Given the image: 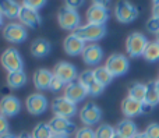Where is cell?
Segmentation results:
<instances>
[{
    "instance_id": "484cf974",
    "label": "cell",
    "mask_w": 159,
    "mask_h": 138,
    "mask_svg": "<svg viewBox=\"0 0 159 138\" xmlns=\"http://www.w3.org/2000/svg\"><path fill=\"white\" fill-rule=\"evenodd\" d=\"M144 103L148 106H152V108L159 103V92L157 89V85H155V81H151V82L147 84V94Z\"/></svg>"
},
{
    "instance_id": "f546056e",
    "label": "cell",
    "mask_w": 159,
    "mask_h": 138,
    "mask_svg": "<svg viewBox=\"0 0 159 138\" xmlns=\"http://www.w3.org/2000/svg\"><path fill=\"white\" fill-rule=\"evenodd\" d=\"M143 56H144V59H145V60L151 61V63L158 61L159 60V42L158 41L149 42Z\"/></svg>"
},
{
    "instance_id": "e575fe53",
    "label": "cell",
    "mask_w": 159,
    "mask_h": 138,
    "mask_svg": "<svg viewBox=\"0 0 159 138\" xmlns=\"http://www.w3.org/2000/svg\"><path fill=\"white\" fill-rule=\"evenodd\" d=\"M147 29L152 33H158L159 32V20L155 17H151L147 22Z\"/></svg>"
},
{
    "instance_id": "8d00e7d4",
    "label": "cell",
    "mask_w": 159,
    "mask_h": 138,
    "mask_svg": "<svg viewBox=\"0 0 159 138\" xmlns=\"http://www.w3.org/2000/svg\"><path fill=\"white\" fill-rule=\"evenodd\" d=\"M85 0H64V6L69 8H73V10H77L81 6H84Z\"/></svg>"
},
{
    "instance_id": "cb8c5ba5",
    "label": "cell",
    "mask_w": 159,
    "mask_h": 138,
    "mask_svg": "<svg viewBox=\"0 0 159 138\" xmlns=\"http://www.w3.org/2000/svg\"><path fill=\"white\" fill-rule=\"evenodd\" d=\"M116 133L123 136V137H126V138H133L138 131H137V126H135V123L133 122V120L124 119L117 124Z\"/></svg>"
},
{
    "instance_id": "4316f807",
    "label": "cell",
    "mask_w": 159,
    "mask_h": 138,
    "mask_svg": "<svg viewBox=\"0 0 159 138\" xmlns=\"http://www.w3.org/2000/svg\"><path fill=\"white\" fill-rule=\"evenodd\" d=\"M145 94H147V85L141 82H134L131 87L129 88V96L131 99H135L138 102H143L145 100Z\"/></svg>"
},
{
    "instance_id": "7c38bea8",
    "label": "cell",
    "mask_w": 159,
    "mask_h": 138,
    "mask_svg": "<svg viewBox=\"0 0 159 138\" xmlns=\"http://www.w3.org/2000/svg\"><path fill=\"white\" fill-rule=\"evenodd\" d=\"M102 117V110L95 105V103L89 102L87 105L82 106V109L80 110V119L84 123V126L91 127V126L96 124Z\"/></svg>"
},
{
    "instance_id": "ffe728a7",
    "label": "cell",
    "mask_w": 159,
    "mask_h": 138,
    "mask_svg": "<svg viewBox=\"0 0 159 138\" xmlns=\"http://www.w3.org/2000/svg\"><path fill=\"white\" fill-rule=\"evenodd\" d=\"M53 73L49 71L48 69H38L35 73H34V85H35L36 89L39 91H45V89L50 88V82L53 80Z\"/></svg>"
},
{
    "instance_id": "83f0119b",
    "label": "cell",
    "mask_w": 159,
    "mask_h": 138,
    "mask_svg": "<svg viewBox=\"0 0 159 138\" xmlns=\"http://www.w3.org/2000/svg\"><path fill=\"white\" fill-rule=\"evenodd\" d=\"M93 75H95L96 81H98L99 84H102L103 87L109 85V84L112 82V80H113V75L110 74V71L105 66L96 67V69L93 70Z\"/></svg>"
},
{
    "instance_id": "74e56055",
    "label": "cell",
    "mask_w": 159,
    "mask_h": 138,
    "mask_svg": "<svg viewBox=\"0 0 159 138\" xmlns=\"http://www.w3.org/2000/svg\"><path fill=\"white\" fill-rule=\"evenodd\" d=\"M8 133V122H7V117L3 116L2 113H0V136H3V134Z\"/></svg>"
},
{
    "instance_id": "f1b7e54d",
    "label": "cell",
    "mask_w": 159,
    "mask_h": 138,
    "mask_svg": "<svg viewBox=\"0 0 159 138\" xmlns=\"http://www.w3.org/2000/svg\"><path fill=\"white\" fill-rule=\"evenodd\" d=\"M31 136L32 138H52L53 131L49 127V123H39L34 127Z\"/></svg>"
},
{
    "instance_id": "c3c4849f",
    "label": "cell",
    "mask_w": 159,
    "mask_h": 138,
    "mask_svg": "<svg viewBox=\"0 0 159 138\" xmlns=\"http://www.w3.org/2000/svg\"><path fill=\"white\" fill-rule=\"evenodd\" d=\"M154 2V4H159V0H152Z\"/></svg>"
},
{
    "instance_id": "d6a6232c",
    "label": "cell",
    "mask_w": 159,
    "mask_h": 138,
    "mask_svg": "<svg viewBox=\"0 0 159 138\" xmlns=\"http://www.w3.org/2000/svg\"><path fill=\"white\" fill-rule=\"evenodd\" d=\"M75 138H96L95 130H92L91 127L84 126V127H81V128H78L77 130V133H75Z\"/></svg>"
},
{
    "instance_id": "60d3db41",
    "label": "cell",
    "mask_w": 159,
    "mask_h": 138,
    "mask_svg": "<svg viewBox=\"0 0 159 138\" xmlns=\"http://www.w3.org/2000/svg\"><path fill=\"white\" fill-rule=\"evenodd\" d=\"M0 138H18V137H16L11 133H6V134H3V136H0Z\"/></svg>"
},
{
    "instance_id": "836d02e7",
    "label": "cell",
    "mask_w": 159,
    "mask_h": 138,
    "mask_svg": "<svg viewBox=\"0 0 159 138\" xmlns=\"http://www.w3.org/2000/svg\"><path fill=\"white\" fill-rule=\"evenodd\" d=\"M144 133L147 134L148 138H159V124L158 123H151V124L145 128Z\"/></svg>"
},
{
    "instance_id": "7dc6e473",
    "label": "cell",
    "mask_w": 159,
    "mask_h": 138,
    "mask_svg": "<svg viewBox=\"0 0 159 138\" xmlns=\"http://www.w3.org/2000/svg\"><path fill=\"white\" fill-rule=\"evenodd\" d=\"M155 85H157V89H158V92H159V80L155 81Z\"/></svg>"
},
{
    "instance_id": "7bdbcfd3",
    "label": "cell",
    "mask_w": 159,
    "mask_h": 138,
    "mask_svg": "<svg viewBox=\"0 0 159 138\" xmlns=\"http://www.w3.org/2000/svg\"><path fill=\"white\" fill-rule=\"evenodd\" d=\"M18 138H32V136H31V134H28V133H21Z\"/></svg>"
},
{
    "instance_id": "30bf717a",
    "label": "cell",
    "mask_w": 159,
    "mask_h": 138,
    "mask_svg": "<svg viewBox=\"0 0 159 138\" xmlns=\"http://www.w3.org/2000/svg\"><path fill=\"white\" fill-rule=\"evenodd\" d=\"M49 127L52 128L53 134H59V136L69 137L70 134L77 133L75 124L70 119H66V117H59V116L52 117L49 122Z\"/></svg>"
},
{
    "instance_id": "ba28073f",
    "label": "cell",
    "mask_w": 159,
    "mask_h": 138,
    "mask_svg": "<svg viewBox=\"0 0 159 138\" xmlns=\"http://www.w3.org/2000/svg\"><path fill=\"white\" fill-rule=\"evenodd\" d=\"M52 112L55 116L59 117H66V119H71L77 113V105L73 103L64 96H59L53 100L52 103Z\"/></svg>"
},
{
    "instance_id": "6da1fadb",
    "label": "cell",
    "mask_w": 159,
    "mask_h": 138,
    "mask_svg": "<svg viewBox=\"0 0 159 138\" xmlns=\"http://www.w3.org/2000/svg\"><path fill=\"white\" fill-rule=\"evenodd\" d=\"M74 35H77L78 38H81L82 41L87 42H96L99 39H102L106 35V27L105 25H95V24H84L80 25L77 29L74 31Z\"/></svg>"
},
{
    "instance_id": "4fadbf2b",
    "label": "cell",
    "mask_w": 159,
    "mask_h": 138,
    "mask_svg": "<svg viewBox=\"0 0 159 138\" xmlns=\"http://www.w3.org/2000/svg\"><path fill=\"white\" fill-rule=\"evenodd\" d=\"M87 21L88 24H95V25H105V22L109 18V11L105 6L99 4H91L87 10Z\"/></svg>"
},
{
    "instance_id": "f6af8a7d",
    "label": "cell",
    "mask_w": 159,
    "mask_h": 138,
    "mask_svg": "<svg viewBox=\"0 0 159 138\" xmlns=\"http://www.w3.org/2000/svg\"><path fill=\"white\" fill-rule=\"evenodd\" d=\"M2 25H3V14L0 13V27H2Z\"/></svg>"
},
{
    "instance_id": "8fae6325",
    "label": "cell",
    "mask_w": 159,
    "mask_h": 138,
    "mask_svg": "<svg viewBox=\"0 0 159 138\" xmlns=\"http://www.w3.org/2000/svg\"><path fill=\"white\" fill-rule=\"evenodd\" d=\"M53 75L60 78L67 85V84L75 81V78L78 77V73L74 64L69 63V61H59L55 66V69H53Z\"/></svg>"
},
{
    "instance_id": "1f68e13d",
    "label": "cell",
    "mask_w": 159,
    "mask_h": 138,
    "mask_svg": "<svg viewBox=\"0 0 159 138\" xmlns=\"http://www.w3.org/2000/svg\"><path fill=\"white\" fill-rule=\"evenodd\" d=\"M46 4V0H21V6L28 8H32V10H41L43 6Z\"/></svg>"
},
{
    "instance_id": "2e32d148",
    "label": "cell",
    "mask_w": 159,
    "mask_h": 138,
    "mask_svg": "<svg viewBox=\"0 0 159 138\" xmlns=\"http://www.w3.org/2000/svg\"><path fill=\"white\" fill-rule=\"evenodd\" d=\"M21 110V102L18 98L13 95H6L0 100V113L6 117H13L20 113Z\"/></svg>"
},
{
    "instance_id": "7a4b0ae2",
    "label": "cell",
    "mask_w": 159,
    "mask_h": 138,
    "mask_svg": "<svg viewBox=\"0 0 159 138\" xmlns=\"http://www.w3.org/2000/svg\"><path fill=\"white\" fill-rule=\"evenodd\" d=\"M148 39L145 35L140 32H133L127 36L126 39V50L129 53V56L131 57H138V56H143L145 52L147 46H148Z\"/></svg>"
},
{
    "instance_id": "d4e9b609",
    "label": "cell",
    "mask_w": 159,
    "mask_h": 138,
    "mask_svg": "<svg viewBox=\"0 0 159 138\" xmlns=\"http://www.w3.org/2000/svg\"><path fill=\"white\" fill-rule=\"evenodd\" d=\"M27 74H25L24 70H20V71H13L7 74V84L10 88H21L27 84Z\"/></svg>"
},
{
    "instance_id": "7402d4cb",
    "label": "cell",
    "mask_w": 159,
    "mask_h": 138,
    "mask_svg": "<svg viewBox=\"0 0 159 138\" xmlns=\"http://www.w3.org/2000/svg\"><path fill=\"white\" fill-rule=\"evenodd\" d=\"M50 49H52V45L48 39L45 38H36L35 41L31 43V55L34 57H46L50 53Z\"/></svg>"
},
{
    "instance_id": "8992f818",
    "label": "cell",
    "mask_w": 159,
    "mask_h": 138,
    "mask_svg": "<svg viewBox=\"0 0 159 138\" xmlns=\"http://www.w3.org/2000/svg\"><path fill=\"white\" fill-rule=\"evenodd\" d=\"M105 67L109 70L113 77H120V75H124L129 71L130 61L124 55L116 53V55L109 56V59L105 63Z\"/></svg>"
},
{
    "instance_id": "3957f363",
    "label": "cell",
    "mask_w": 159,
    "mask_h": 138,
    "mask_svg": "<svg viewBox=\"0 0 159 138\" xmlns=\"http://www.w3.org/2000/svg\"><path fill=\"white\" fill-rule=\"evenodd\" d=\"M0 63H2V66L8 73L24 70L22 69L24 67V61H22L21 55H20V52L16 47H7L2 53V56H0Z\"/></svg>"
},
{
    "instance_id": "b9f144b4",
    "label": "cell",
    "mask_w": 159,
    "mask_h": 138,
    "mask_svg": "<svg viewBox=\"0 0 159 138\" xmlns=\"http://www.w3.org/2000/svg\"><path fill=\"white\" fill-rule=\"evenodd\" d=\"M133 138H148V137H147L145 133H137Z\"/></svg>"
},
{
    "instance_id": "681fc988",
    "label": "cell",
    "mask_w": 159,
    "mask_h": 138,
    "mask_svg": "<svg viewBox=\"0 0 159 138\" xmlns=\"http://www.w3.org/2000/svg\"><path fill=\"white\" fill-rule=\"evenodd\" d=\"M157 41H158V42H159V32H158V33H157Z\"/></svg>"
},
{
    "instance_id": "ab89813d",
    "label": "cell",
    "mask_w": 159,
    "mask_h": 138,
    "mask_svg": "<svg viewBox=\"0 0 159 138\" xmlns=\"http://www.w3.org/2000/svg\"><path fill=\"white\" fill-rule=\"evenodd\" d=\"M93 4H99V6H105V7H107V4H109L110 0H92Z\"/></svg>"
},
{
    "instance_id": "d590c367",
    "label": "cell",
    "mask_w": 159,
    "mask_h": 138,
    "mask_svg": "<svg viewBox=\"0 0 159 138\" xmlns=\"http://www.w3.org/2000/svg\"><path fill=\"white\" fill-rule=\"evenodd\" d=\"M64 87H66V84L63 82V81L60 80V78H57V77H53V80H52V82H50V91H53V92H56V91H60V89H63Z\"/></svg>"
},
{
    "instance_id": "bcb514c9",
    "label": "cell",
    "mask_w": 159,
    "mask_h": 138,
    "mask_svg": "<svg viewBox=\"0 0 159 138\" xmlns=\"http://www.w3.org/2000/svg\"><path fill=\"white\" fill-rule=\"evenodd\" d=\"M113 138H126V137H123V136H120V134H117V133H116V136L113 137Z\"/></svg>"
},
{
    "instance_id": "603a6c76",
    "label": "cell",
    "mask_w": 159,
    "mask_h": 138,
    "mask_svg": "<svg viewBox=\"0 0 159 138\" xmlns=\"http://www.w3.org/2000/svg\"><path fill=\"white\" fill-rule=\"evenodd\" d=\"M20 10H21V4H18L16 0H0V13L6 18H18Z\"/></svg>"
},
{
    "instance_id": "ac0fdd59",
    "label": "cell",
    "mask_w": 159,
    "mask_h": 138,
    "mask_svg": "<svg viewBox=\"0 0 159 138\" xmlns=\"http://www.w3.org/2000/svg\"><path fill=\"white\" fill-rule=\"evenodd\" d=\"M87 43L82 41L81 38H78L77 35L74 33H70L64 38L63 41V49L67 55L70 56H78V55H82V50L85 49Z\"/></svg>"
},
{
    "instance_id": "ee69618b",
    "label": "cell",
    "mask_w": 159,
    "mask_h": 138,
    "mask_svg": "<svg viewBox=\"0 0 159 138\" xmlns=\"http://www.w3.org/2000/svg\"><path fill=\"white\" fill-rule=\"evenodd\" d=\"M52 138H69L67 136H59V134H53Z\"/></svg>"
},
{
    "instance_id": "44dd1931",
    "label": "cell",
    "mask_w": 159,
    "mask_h": 138,
    "mask_svg": "<svg viewBox=\"0 0 159 138\" xmlns=\"http://www.w3.org/2000/svg\"><path fill=\"white\" fill-rule=\"evenodd\" d=\"M121 112H123V114L127 119H131V117H135L138 114L144 113V103L127 96L121 102Z\"/></svg>"
},
{
    "instance_id": "52a82bcc",
    "label": "cell",
    "mask_w": 159,
    "mask_h": 138,
    "mask_svg": "<svg viewBox=\"0 0 159 138\" xmlns=\"http://www.w3.org/2000/svg\"><path fill=\"white\" fill-rule=\"evenodd\" d=\"M115 16L117 21L123 22V24H129L138 17V10L135 8V6H133L127 0H119L115 7Z\"/></svg>"
},
{
    "instance_id": "5b68a950",
    "label": "cell",
    "mask_w": 159,
    "mask_h": 138,
    "mask_svg": "<svg viewBox=\"0 0 159 138\" xmlns=\"http://www.w3.org/2000/svg\"><path fill=\"white\" fill-rule=\"evenodd\" d=\"M28 31L20 22H8L3 28V38L10 43H21L27 39Z\"/></svg>"
},
{
    "instance_id": "e0dca14e",
    "label": "cell",
    "mask_w": 159,
    "mask_h": 138,
    "mask_svg": "<svg viewBox=\"0 0 159 138\" xmlns=\"http://www.w3.org/2000/svg\"><path fill=\"white\" fill-rule=\"evenodd\" d=\"M18 20L24 27H30V28H36L41 27V16L36 10H32V8H28V7H24L21 6V10H20V14H18Z\"/></svg>"
},
{
    "instance_id": "4dcf8cb0",
    "label": "cell",
    "mask_w": 159,
    "mask_h": 138,
    "mask_svg": "<svg viewBox=\"0 0 159 138\" xmlns=\"http://www.w3.org/2000/svg\"><path fill=\"white\" fill-rule=\"evenodd\" d=\"M96 138H113L116 136V128H113L109 124H101L95 130Z\"/></svg>"
},
{
    "instance_id": "f35d334b",
    "label": "cell",
    "mask_w": 159,
    "mask_h": 138,
    "mask_svg": "<svg viewBox=\"0 0 159 138\" xmlns=\"http://www.w3.org/2000/svg\"><path fill=\"white\" fill-rule=\"evenodd\" d=\"M152 17L159 20V4H154V7H152Z\"/></svg>"
},
{
    "instance_id": "5bb4252c",
    "label": "cell",
    "mask_w": 159,
    "mask_h": 138,
    "mask_svg": "<svg viewBox=\"0 0 159 138\" xmlns=\"http://www.w3.org/2000/svg\"><path fill=\"white\" fill-rule=\"evenodd\" d=\"M87 95H88V91L85 89V87L82 85L78 80L73 81V82L67 84V85L64 87L63 96L67 98L69 100H71L75 105H77L78 102H81V100H84L85 98H87Z\"/></svg>"
},
{
    "instance_id": "9a60e30c",
    "label": "cell",
    "mask_w": 159,
    "mask_h": 138,
    "mask_svg": "<svg viewBox=\"0 0 159 138\" xmlns=\"http://www.w3.org/2000/svg\"><path fill=\"white\" fill-rule=\"evenodd\" d=\"M27 105V110L34 116H39V114L45 113L48 109V99L42 94H31L25 100Z\"/></svg>"
},
{
    "instance_id": "9c48e42d",
    "label": "cell",
    "mask_w": 159,
    "mask_h": 138,
    "mask_svg": "<svg viewBox=\"0 0 159 138\" xmlns=\"http://www.w3.org/2000/svg\"><path fill=\"white\" fill-rule=\"evenodd\" d=\"M78 81L85 87L88 91V95L91 96H98L103 92L105 87L96 81L95 75H93V70H85L78 75Z\"/></svg>"
},
{
    "instance_id": "277c9868",
    "label": "cell",
    "mask_w": 159,
    "mask_h": 138,
    "mask_svg": "<svg viewBox=\"0 0 159 138\" xmlns=\"http://www.w3.org/2000/svg\"><path fill=\"white\" fill-rule=\"evenodd\" d=\"M80 14L77 10H73V8H69V7H61L57 13V22L63 29H67V31H73L74 32L75 29L80 27Z\"/></svg>"
},
{
    "instance_id": "d6986e66",
    "label": "cell",
    "mask_w": 159,
    "mask_h": 138,
    "mask_svg": "<svg viewBox=\"0 0 159 138\" xmlns=\"http://www.w3.org/2000/svg\"><path fill=\"white\" fill-rule=\"evenodd\" d=\"M82 60L88 66H96L103 57V50L98 43H89L82 50Z\"/></svg>"
}]
</instances>
